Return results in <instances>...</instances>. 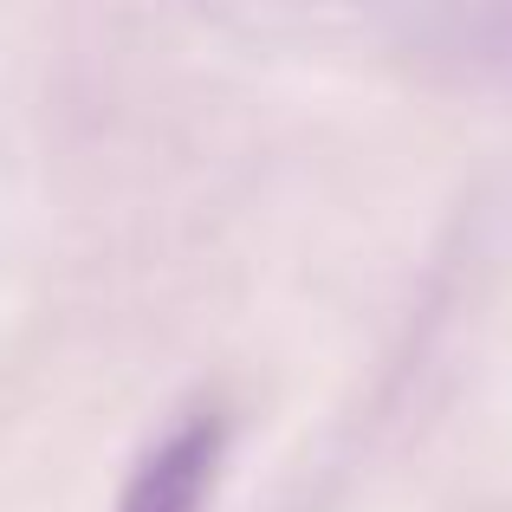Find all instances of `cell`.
<instances>
[{
  "instance_id": "1",
  "label": "cell",
  "mask_w": 512,
  "mask_h": 512,
  "mask_svg": "<svg viewBox=\"0 0 512 512\" xmlns=\"http://www.w3.org/2000/svg\"><path fill=\"white\" fill-rule=\"evenodd\" d=\"M221 448H227L221 415H188V422H175L137 461L117 512H208L214 474H221Z\"/></svg>"
}]
</instances>
